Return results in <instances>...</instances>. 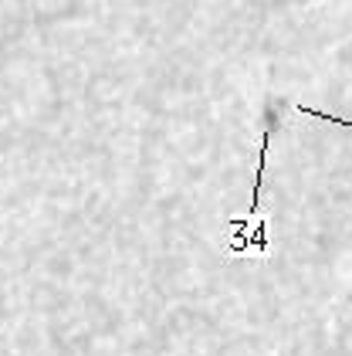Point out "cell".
<instances>
[{"label": "cell", "instance_id": "1", "mask_svg": "<svg viewBox=\"0 0 352 356\" xmlns=\"http://www.w3.org/2000/svg\"><path fill=\"white\" fill-rule=\"evenodd\" d=\"M231 251H247V248H254L258 254H265L271 248L268 241V224L265 220H241V218H234L231 220Z\"/></svg>", "mask_w": 352, "mask_h": 356}, {"label": "cell", "instance_id": "2", "mask_svg": "<svg viewBox=\"0 0 352 356\" xmlns=\"http://www.w3.org/2000/svg\"><path fill=\"white\" fill-rule=\"evenodd\" d=\"M268 146H271V126L261 133V149H258V173H254V193H251V218L261 204V180H265V166H268Z\"/></svg>", "mask_w": 352, "mask_h": 356}]
</instances>
